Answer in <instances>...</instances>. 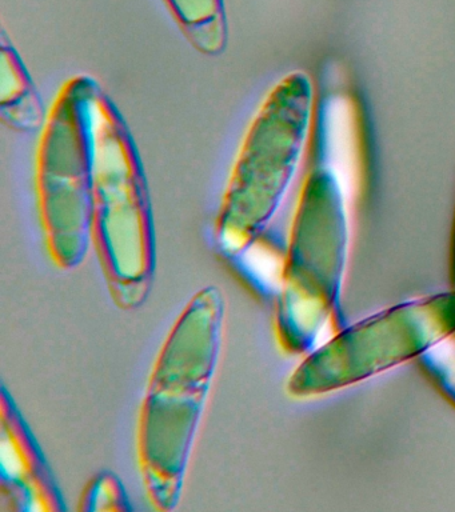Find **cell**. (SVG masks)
Listing matches in <instances>:
<instances>
[{"label": "cell", "instance_id": "cell-1", "mask_svg": "<svg viewBox=\"0 0 455 512\" xmlns=\"http://www.w3.org/2000/svg\"><path fill=\"white\" fill-rule=\"evenodd\" d=\"M99 88L86 76L63 84L46 116L37 187L53 254L81 258L93 219L94 106Z\"/></svg>", "mask_w": 455, "mask_h": 512}, {"label": "cell", "instance_id": "cell-5", "mask_svg": "<svg viewBox=\"0 0 455 512\" xmlns=\"http://www.w3.org/2000/svg\"><path fill=\"white\" fill-rule=\"evenodd\" d=\"M2 110L11 123L25 128L41 120V107L37 104L29 76L21 66L13 47H2Z\"/></svg>", "mask_w": 455, "mask_h": 512}, {"label": "cell", "instance_id": "cell-2", "mask_svg": "<svg viewBox=\"0 0 455 512\" xmlns=\"http://www.w3.org/2000/svg\"><path fill=\"white\" fill-rule=\"evenodd\" d=\"M307 116L309 88L299 76L279 83L259 107L223 200L219 227L230 247H242L273 214L295 170Z\"/></svg>", "mask_w": 455, "mask_h": 512}, {"label": "cell", "instance_id": "cell-4", "mask_svg": "<svg viewBox=\"0 0 455 512\" xmlns=\"http://www.w3.org/2000/svg\"><path fill=\"white\" fill-rule=\"evenodd\" d=\"M183 34L199 51L217 54L225 47L227 23L223 0H165Z\"/></svg>", "mask_w": 455, "mask_h": 512}, {"label": "cell", "instance_id": "cell-3", "mask_svg": "<svg viewBox=\"0 0 455 512\" xmlns=\"http://www.w3.org/2000/svg\"><path fill=\"white\" fill-rule=\"evenodd\" d=\"M417 310V306L393 310L339 336L309 360L318 371L327 370L311 387L327 390L354 382L433 346L446 334L413 328L415 320H409Z\"/></svg>", "mask_w": 455, "mask_h": 512}]
</instances>
